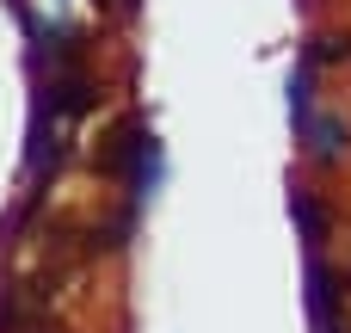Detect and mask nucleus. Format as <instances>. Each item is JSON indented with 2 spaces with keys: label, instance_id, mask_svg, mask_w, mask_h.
<instances>
[{
  "label": "nucleus",
  "instance_id": "nucleus-3",
  "mask_svg": "<svg viewBox=\"0 0 351 333\" xmlns=\"http://www.w3.org/2000/svg\"><path fill=\"white\" fill-rule=\"evenodd\" d=\"M290 216L302 222V235H308V247H321V241H327V210H321V204H315L308 192H296V198H290Z\"/></svg>",
  "mask_w": 351,
  "mask_h": 333
},
{
  "label": "nucleus",
  "instance_id": "nucleus-5",
  "mask_svg": "<svg viewBox=\"0 0 351 333\" xmlns=\"http://www.w3.org/2000/svg\"><path fill=\"white\" fill-rule=\"evenodd\" d=\"M339 284H346V290H351V272H346V278H339Z\"/></svg>",
  "mask_w": 351,
  "mask_h": 333
},
{
  "label": "nucleus",
  "instance_id": "nucleus-4",
  "mask_svg": "<svg viewBox=\"0 0 351 333\" xmlns=\"http://www.w3.org/2000/svg\"><path fill=\"white\" fill-rule=\"evenodd\" d=\"M308 56H315V62H327V68H333V62H351V31H321Z\"/></svg>",
  "mask_w": 351,
  "mask_h": 333
},
{
  "label": "nucleus",
  "instance_id": "nucleus-2",
  "mask_svg": "<svg viewBox=\"0 0 351 333\" xmlns=\"http://www.w3.org/2000/svg\"><path fill=\"white\" fill-rule=\"evenodd\" d=\"M302 130H308V148H315V161H333V154H339V142H351V130L339 124V117H308Z\"/></svg>",
  "mask_w": 351,
  "mask_h": 333
},
{
  "label": "nucleus",
  "instance_id": "nucleus-1",
  "mask_svg": "<svg viewBox=\"0 0 351 333\" xmlns=\"http://www.w3.org/2000/svg\"><path fill=\"white\" fill-rule=\"evenodd\" d=\"M308 315H315V333H351L346 315H339V278L321 260L308 266Z\"/></svg>",
  "mask_w": 351,
  "mask_h": 333
}]
</instances>
